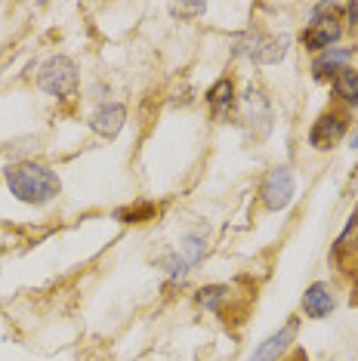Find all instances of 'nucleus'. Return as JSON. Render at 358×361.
<instances>
[{
    "instance_id": "nucleus-1",
    "label": "nucleus",
    "mask_w": 358,
    "mask_h": 361,
    "mask_svg": "<svg viewBox=\"0 0 358 361\" xmlns=\"http://www.w3.org/2000/svg\"><path fill=\"white\" fill-rule=\"evenodd\" d=\"M6 185H10L16 198L25 204H47L62 192L59 176L44 164H31V161L16 164V167L6 170Z\"/></svg>"
},
{
    "instance_id": "nucleus-2",
    "label": "nucleus",
    "mask_w": 358,
    "mask_h": 361,
    "mask_svg": "<svg viewBox=\"0 0 358 361\" xmlns=\"http://www.w3.org/2000/svg\"><path fill=\"white\" fill-rule=\"evenodd\" d=\"M37 84L44 93L50 96H71L78 87V68L68 56H53L50 62H44L37 75Z\"/></svg>"
},
{
    "instance_id": "nucleus-3",
    "label": "nucleus",
    "mask_w": 358,
    "mask_h": 361,
    "mask_svg": "<svg viewBox=\"0 0 358 361\" xmlns=\"http://www.w3.org/2000/svg\"><path fill=\"white\" fill-rule=\"evenodd\" d=\"M294 198V173L288 167H275L263 183V204L268 210H284Z\"/></svg>"
},
{
    "instance_id": "nucleus-4",
    "label": "nucleus",
    "mask_w": 358,
    "mask_h": 361,
    "mask_svg": "<svg viewBox=\"0 0 358 361\" xmlns=\"http://www.w3.org/2000/svg\"><path fill=\"white\" fill-rule=\"evenodd\" d=\"M294 336H297V322H288L278 334H272L266 343H259L257 352L247 361H278L284 352H288L290 343H294Z\"/></svg>"
},
{
    "instance_id": "nucleus-5",
    "label": "nucleus",
    "mask_w": 358,
    "mask_h": 361,
    "mask_svg": "<svg viewBox=\"0 0 358 361\" xmlns=\"http://www.w3.org/2000/svg\"><path fill=\"white\" fill-rule=\"evenodd\" d=\"M201 257H204V241H201L198 235H189L183 244H179V253L170 257V262H167L170 278H183L185 272H189V266H195Z\"/></svg>"
},
{
    "instance_id": "nucleus-6",
    "label": "nucleus",
    "mask_w": 358,
    "mask_h": 361,
    "mask_svg": "<svg viewBox=\"0 0 358 361\" xmlns=\"http://www.w3.org/2000/svg\"><path fill=\"white\" fill-rule=\"evenodd\" d=\"M343 133H346V121L340 118V114H321V118L315 121L312 133H309V142H312L315 149H328V145L340 142Z\"/></svg>"
},
{
    "instance_id": "nucleus-7",
    "label": "nucleus",
    "mask_w": 358,
    "mask_h": 361,
    "mask_svg": "<svg viewBox=\"0 0 358 361\" xmlns=\"http://www.w3.org/2000/svg\"><path fill=\"white\" fill-rule=\"evenodd\" d=\"M124 121H127V111H124V105H102L99 111L93 114V130L99 136H105V139H115L121 130H124Z\"/></svg>"
},
{
    "instance_id": "nucleus-8",
    "label": "nucleus",
    "mask_w": 358,
    "mask_h": 361,
    "mask_svg": "<svg viewBox=\"0 0 358 361\" xmlns=\"http://www.w3.org/2000/svg\"><path fill=\"white\" fill-rule=\"evenodd\" d=\"M303 312L309 318H328L333 312V293L328 284H312L309 290L303 293Z\"/></svg>"
},
{
    "instance_id": "nucleus-9",
    "label": "nucleus",
    "mask_w": 358,
    "mask_h": 361,
    "mask_svg": "<svg viewBox=\"0 0 358 361\" xmlns=\"http://www.w3.org/2000/svg\"><path fill=\"white\" fill-rule=\"evenodd\" d=\"M288 56V37H257L250 47V59L259 65H275Z\"/></svg>"
},
{
    "instance_id": "nucleus-10",
    "label": "nucleus",
    "mask_w": 358,
    "mask_h": 361,
    "mask_svg": "<svg viewBox=\"0 0 358 361\" xmlns=\"http://www.w3.org/2000/svg\"><path fill=\"white\" fill-rule=\"evenodd\" d=\"M340 40V25L333 19H324V22H312V28L303 35V44L309 50H331V44Z\"/></svg>"
},
{
    "instance_id": "nucleus-11",
    "label": "nucleus",
    "mask_w": 358,
    "mask_h": 361,
    "mask_svg": "<svg viewBox=\"0 0 358 361\" xmlns=\"http://www.w3.org/2000/svg\"><path fill=\"white\" fill-rule=\"evenodd\" d=\"M333 93L340 96V99H346V102H358V71H352L346 65V68H340L337 71V78H333Z\"/></svg>"
},
{
    "instance_id": "nucleus-12",
    "label": "nucleus",
    "mask_w": 358,
    "mask_h": 361,
    "mask_svg": "<svg viewBox=\"0 0 358 361\" xmlns=\"http://www.w3.org/2000/svg\"><path fill=\"white\" fill-rule=\"evenodd\" d=\"M349 59H352V50H328L321 59H315V78L337 75L340 68H346Z\"/></svg>"
},
{
    "instance_id": "nucleus-13",
    "label": "nucleus",
    "mask_w": 358,
    "mask_h": 361,
    "mask_svg": "<svg viewBox=\"0 0 358 361\" xmlns=\"http://www.w3.org/2000/svg\"><path fill=\"white\" fill-rule=\"evenodd\" d=\"M232 93H235L232 80H219V84H214V87H210L207 99H210V105H214L216 111H223V109H229V105H232V99H235Z\"/></svg>"
},
{
    "instance_id": "nucleus-14",
    "label": "nucleus",
    "mask_w": 358,
    "mask_h": 361,
    "mask_svg": "<svg viewBox=\"0 0 358 361\" xmlns=\"http://www.w3.org/2000/svg\"><path fill=\"white\" fill-rule=\"evenodd\" d=\"M229 287L226 284H214V287H204V290L198 293V306H204V309H219L226 300H229Z\"/></svg>"
},
{
    "instance_id": "nucleus-15",
    "label": "nucleus",
    "mask_w": 358,
    "mask_h": 361,
    "mask_svg": "<svg viewBox=\"0 0 358 361\" xmlns=\"http://www.w3.org/2000/svg\"><path fill=\"white\" fill-rule=\"evenodd\" d=\"M204 10H207V4H179V6H176V13H185V16L204 13Z\"/></svg>"
},
{
    "instance_id": "nucleus-16",
    "label": "nucleus",
    "mask_w": 358,
    "mask_h": 361,
    "mask_svg": "<svg viewBox=\"0 0 358 361\" xmlns=\"http://www.w3.org/2000/svg\"><path fill=\"white\" fill-rule=\"evenodd\" d=\"M349 19H352V22H358V0H355L352 6H349Z\"/></svg>"
},
{
    "instance_id": "nucleus-17",
    "label": "nucleus",
    "mask_w": 358,
    "mask_h": 361,
    "mask_svg": "<svg viewBox=\"0 0 358 361\" xmlns=\"http://www.w3.org/2000/svg\"><path fill=\"white\" fill-rule=\"evenodd\" d=\"M288 361H306V355H303V352H294V355H290Z\"/></svg>"
},
{
    "instance_id": "nucleus-18",
    "label": "nucleus",
    "mask_w": 358,
    "mask_h": 361,
    "mask_svg": "<svg viewBox=\"0 0 358 361\" xmlns=\"http://www.w3.org/2000/svg\"><path fill=\"white\" fill-rule=\"evenodd\" d=\"M352 145H358V133H355V136H352Z\"/></svg>"
}]
</instances>
